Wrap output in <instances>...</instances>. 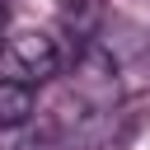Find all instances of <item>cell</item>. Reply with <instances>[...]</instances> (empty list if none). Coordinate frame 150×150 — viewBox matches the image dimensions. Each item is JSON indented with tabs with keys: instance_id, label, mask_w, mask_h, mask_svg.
I'll return each mask as SVG.
<instances>
[{
	"instance_id": "1",
	"label": "cell",
	"mask_w": 150,
	"mask_h": 150,
	"mask_svg": "<svg viewBox=\"0 0 150 150\" xmlns=\"http://www.w3.org/2000/svg\"><path fill=\"white\" fill-rule=\"evenodd\" d=\"M5 52H9L14 70L28 75V80H52V75L61 70V47H56V38L42 33V28H23V33H14Z\"/></svg>"
},
{
	"instance_id": "2",
	"label": "cell",
	"mask_w": 150,
	"mask_h": 150,
	"mask_svg": "<svg viewBox=\"0 0 150 150\" xmlns=\"http://www.w3.org/2000/svg\"><path fill=\"white\" fill-rule=\"evenodd\" d=\"M33 117V84L28 80H0V131H14Z\"/></svg>"
},
{
	"instance_id": "3",
	"label": "cell",
	"mask_w": 150,
	"mask_h": 150,
	"mask_svg": "<svg viewBox=\"0 0 150 150\" xmlns=\"http://www.w3.org/2000/svg\"><path fill=\"white\" fill-rule=\"evenodd\" d=\"M5 19H9V0H0V28H5Z\"/></svg>"
}]
</instances>
